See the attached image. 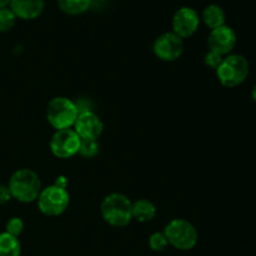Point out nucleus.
I'll return each instance as SVG.
<instances>
[{
	"mask_svg": "<svg viewBox=\"0 0 256 256\" xmlns=\"http://www.w3.org/2000/svg\"><path fill=\"white\" fill-rule=\"evenodd\" d=\"M102 220L112 228H124L132 220V202L122 192H112L100 204Z\"/></svg>",
	"mask_w": 256,
	"mask_h": 256,
	"instance_id": "1",
	"label": "nucleus"
},
{
	"mask_svg": "<svg viewBox=\"0 0 256 256\" xmlns=\"http://www.w3.org/2000/svg\"><path fill=\"white\" fill-rule=\"evenodd\" d=\"M8 188L12 199L22 204L36 202L42 192V180L39 175L32 169H19L10 176Z\"/></svg>",
	"mask_w": 256,
	"mask_h": 256,
	"instance_id": "2",
	"label": "nucleus"
},
{
	"mask_svg": "<svg viewBox=\"0 0 256 256\" xmlns=\"http://www.w3.org/2000/svg\"><path fill=\"white\" fill-rule=\"evenodd\" d=\"M249 62L244 55L229 54L216 69V76L222 86L232 89L242 85L249 76Z\"/></svg>",
	"mask_w": 256,
	"mask_h": 256,
	"instance_id": "3",
	"label": "nucleus"
},
{
	"mask_svg": "<svg viewBox=\"0 0 256 256\" xmlns=\"http://www.w3.org/2000/svg\"><path fill=\"white\" fill-rule=\"evenodd\" d=\"M79 115V108L66 96H56L52 99L46 108L48 122L55 130L72 129Z\"/></svg>",
	"mask_w": 256,
	"mask_h": 256,
	"instance_id": "4",
	"label": "nucleus"
},
{
	"mask_svg": "<svg viewBox=\"0 0 256 256\" xmlns=\"http://www.w3.org/2000/svg\"><path fill=\"white\" fill-rule=\"evenodd\" d=\"M164 234L172 248L182 252L192 250L198 244V230L185 219H172L165 226Z\"/></svg>",
	"mask_w": 256,
	"mask_h": 256,
	"instance_id": "5",
	"label": "nucleus"
},
{
	"mask_svg": "<svg viewBox=\"0 0 256 256\" xmlns=\"http://www.w3.org/2000/svg\"><path fill=\"white\" fill-rule=\"evenodd\" d=\"M38 209L45 216H60L66 212L70 204V195L66 189L52 184L42 188L38 196Z\"/></svg>",
	"mask_w": 256,
	"mask_h": 256,
	"instance_id": "6",
	"label": "nucleus"
},
{
	"mask_svg": "<svg viewBox=\"0 0 256 256\" xmlns=\"http://www.w3.org/2000/svg\"><path fill=\"white\" fill-rule=\"evenodd\" d=\"M80 139L74 129L55 130L50 139V150L58 159H70L79 152Z\"/></svg>",
	"mask_w": 256,
	"mask_h": 256,
	"instance_id": "7",
	"label": "nucleus"
},
{
	"mask_svg": "<svg viewBox=\"0 0 256 256\" xmlns=\"http://www.w3.org/2000/svg\"><path fill=\"white\" fill-rule=\"evenodd\" d=\"M184 40L172 32H168L156 38L152 45V52L162 62H175L184 52Z\"/></svg>",
	"mask_w": 256,
	"mask_h": 256,
	"instance_id": "8",
	"label": "nucleus"
},
{
	"mask_svg": "<svg viewBox=\"0 0 256 256\" xmlns=\"http://www.w3.org/2000/svg\"><path fill=\"white\" fill-rule=\"evenodd\" d=\"M200 25V16L196 10L190 6H182L172 16V32L182 40L192 36Z\"/></svg>",
	"mask_w": 256,
	"mask_h": 256,
	"instance_id": "9",
	"label": "nucleus"
},
{
	"mask_svg": "<svg viewBox=\"0 0 256 256\" xmlns=\"http://www.w3.org/2000/svg\"><path fill=\"white\" fill-rule=\"evenodd\" d=\"M238 38L234 29L229 25H222V26L212 29L208 38V46L210 52H214L222 56L232 54L236 45Z\"/></svg>",
	"mask_w": 256,
	"mask_h": 256,
	"instance_id": "10",
	"label": "nucleus"
},
{
	"mask_svg": "<svg viewBox=\"0 0 256 256\" xmlns=\"http://www.w3.org/2000/svg\"><path fill=\"white\" fill-rule=\"evenodd\" d=\"M72 129L76 132L80 139L98 140L104 132V124L94 112L88 109L84 112H79Z\"/></svg>",
	"mask_w": 256,
	"mask_h": 256,
	"instance_id": "11",
	"label": "nucleus"
},
{
	"mask_svg": "<svg viewBox=\"0 0 256 256\" xmlns=\"http://www.w3.org/2000/svg\"><path fill=\"white\" fill-rule=\"evenodd\" d=\"M9 8L16 19L34 20L42 14L44 0H10Z\"/></svg>",
	"mask_w": 256,
	"mask_h": 256,
	"instance_id": "12",
	"label": "nucleus"
},
{
	"mask_svg": "<svg viewBox=\"0 0 256 256\" xmlns=\"http://www.w3.org/2000/svg\"><path fill=\"white\" fill-rule=\"evenodd\" d=\"M202 19L204 24L210 29H216V28L225 25L226 22V14L224 9L218 4H210L204 9L202 15Z\"/></svg>",
	"mask_w": 256,
	"mask_h": 256,
	"instance_id": "13",
	"label": "nucleus"
},
{
	"mask_svg": "<svg viewBox=\"0 0 256 256\" xmlns=\"http://www.w3.org/2000/svg\"><path fill=\"white\" fill-rule=\"evenodd\" d=\"M156 216V206L148 199H139L132 202V219L139 222H152Z\"/></svg>",
	"mask_w": 256,
	"mask_h": 256,
	"instance_id": "14",
	"label": "nucleus"
},
{
	"mask_svg": "<svg viewBox=\"0 0 256 256\" xmlns=\"http://www.w3.org/2000/svg\"><path fill=\"white\" fill-rule=\"evenodd\" d=\"M20 254L22 245L19 239L6 232H0V256H20Z\"/></svg>",
	"mask_w": 256,
	"mask_h": 256,
	"instance_id": "15",
	"label": "nucleus"
},
{
	"mask_svg": "<svg viewBox=\"0 0 256 256\" xmlns=\"http://www.w3.org/2000/svg\"><path fill=\"white\" fill-rule=\"evenodd\" d=\"M58 6L68 15H82L92 6V0H56Z\"/></svg>",
	"mask_w": 256,
	"mask_h": 256,
	"instance_id": "16",
	"label": "nucleus"
},
{
	"mask_svg": "<svg viewBox=\"0 0 256 256\" xmlns=\"http://www.w3.org/2000/svg\"><path fill=\"white\" fill-rule=\"evenodd\" d=\"M99 149L100 144L98 140L82 139L79 152H78V154H79L80 156L85 158V159H92V158H95L99 154Z\"/></svg>",
	"mask_w": 256,
	"mask_h": 256,
	"instance_id": "17",
	"label": "nucleus"
},
{
	"mask_svg": "<svg viewBox=\"0 0 256 256\" xmlns=\"http://www.w3.org/2000/svg\"><path fill=\"white\" fill-rule=\"evenodd\" d=\"M16 16L9 6L0 9V32H6L14 28Z\"/></svg>",
	"mask_w": 256,
	"mask_h": 256,
	"instance_id": "18",
	"label": "nucleus"
},
{
	"mask_svg": "<svg viewBox=\"0 0 256 256\" xmlns=\"http://www.w3.org/2000/svg\"><path fill=\"white\" fill-rule=\"evenodd\" d=\"M149 248L152 252H164L168 246H169V242H168L166 236H165L164 232H154V234L150 235L149 238Z\"/></svg>",
	"mask_w": 256,
	"mask_h": 256,
	"instance_id": "19",
	"label": "nucleus"
},
{
	"mask_svg": "<svg viewBox=\"0 0 256 256\" xmlns=\"http://www.w3.org/2000/svg\"><path fill=\"white\" fill-rule=\"evenodd\" d=\"M5 232L8 234L12 235L15 238H19L22 235V232H24V222H22L20 218H10L8 220L6 225H5Z\"/></svg>",
	"mask_w": 256,
	"mask_h": 256,
	"instance_id": "20",
	"label": "nucleus"
},
{
	"mask_svg": "<svg viewBox=\"0 0 256 256\" xmlns=\"http://www.w3.org/2000/svg\"><path fill=\"white\" fill-rule=\"evenodd\" d=\"M225 56H222V55L216 54V52H210L209 50V52H208V54L204 56V62H205V65L209 68V69L215 70V72H216V69L220 66V64L222 62Z\"/></svg>",
	"mask_w": 256,
	"mask_h": 256,
	"instance_id": "21",
	"label": "nucleus"
},
{
	"mask_svg": "<svg viewBox=\"0 0 256 256\" xmlns=\"http://www.w3.org/2000/svg\"><path fill=\"white\" fill-rule=\"evenodd\" d=\"M12 199V194H10V190L9 188H8V185L0 184V205H5Z\"/></svg>",
	"mask_w": 256,
	"mask_h": 256,
	"instance_id": "22",
	"label": "nucleus"
},
{
	"mask_svg": "<svg viewBox=\"0 0 256 256\" xmlns=\"http://www.w3.org/2000/svg\"><path fill=\"white\" fill-rule=\"evenodd\" d=\"M55 185H58V186L64 188V189H66L68 180L65 179L64 176H59V178H56V182H55Z\"/></svg>",
	"mask_w": 256,
	"mask_h": 256,
	"instance_id": "23",
	"label": "nucleus"
},
{
	"mask_svg": "<svg viewBox=\"0 0 256 256\" xmlns=\"http://www.w3.org/2000/svg\"><path fill=\"white\" fill-rule=\"evenodd\" d=\"M10 4V0H0V9L2 8H8Z\"/></svg>",
	"mask_w": 256,
	"mask_h": 256,
	"instance_id": "24",
	"label": "nucleus"
},
{
	"mask_svg": "<svg viewBox=\"0 0 256 256\" xmlns=\"http://www.w3.org/2000/svg\"><path fill=\"white\" fill-rule=\"evenodd\" d=\"M252 102H256V82L254 86H252Z\"/></svg>",
	"mask_w": 256,
	"mask_h": 256,
	"instance_id": "25",
	"label": "nucleus"
}]
</instances>
